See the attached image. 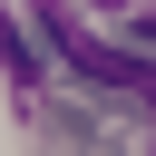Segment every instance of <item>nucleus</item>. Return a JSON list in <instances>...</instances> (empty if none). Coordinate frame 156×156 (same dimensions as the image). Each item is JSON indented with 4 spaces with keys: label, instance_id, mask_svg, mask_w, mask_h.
<instances>
[{
    "label": "nucleus",
    "instance_id": "f257e3e1",
    "mask_svg": "<svg viewBox=\"0 0 156 156\" xmlns=\"http://www.w3.org/2000/svg\"><path fill=\"white\" fill-rule=\"evenodd\" d=\"M136 49H156V20H136Z\"/></svg>",
    "mask_w": 156,
    "mask_h": 156
},
{
    "label": "nucleus",
    "instance_id": "f03ea898",
    "mask_svg": "<svg viewBox=\"0 0 156 156\" xmlns=\"http://www.w3.org/2000/svg\"><path fill=\"white\" fill-rule=\"evenodd\" d=\"M20 156H49V146H39V136H29V146H20Z\"/></svg>",
    "mask_w": 156,
    "mask_h": 156
}]
</instances>
